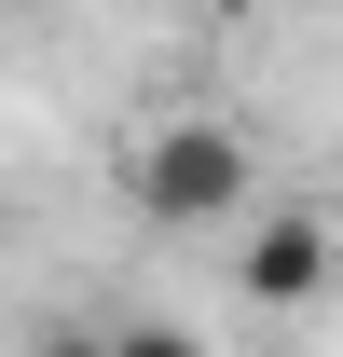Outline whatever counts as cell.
<instances>
[{"instance_id":"cell-1","label":"cell","mask_w":343,"mask_h":357,"mask_svg":"<svg viewBox=\"0 0 343 357\" xmlns=\"http://www.w3.org/2000/svg\"><path fill=\"white\" fill-rule=\"evenodd\" d=\"M124 192H137V220H151V234H247V220H261V151H247V124L178 110V124L137 137Z\"/></svg>"},{"instance_id":"cell-2","label":"cell","mask_w":343,"mask_h":357,"mask_svg":"<svg viewBox=\"0 0 343 357\" xmlns=\"http://www.w3.org/2000/svg\"><path fill=\"white\" fill-rule=\"evenodd\" d=\"M234 289H247L261 316H316L343 289V220L330 206H261V220L234 234Z\"/></svg>"},{"instance_id":"cell-3","label":"cell","mask_w":343,"mask_h":357,"mask_svg":"<svg viewBox=\"0 0 343 357\" xmlns=\"http://www.w3.org/2000/svg\"><path fill=\"white\" fill-rule=\"evenodd\" d=\"M110 357H220L192 316H110Z\"/></svg>"},{"instance_id":"cell-4","label":"cell","mask_w":343,"mask_h":357,"mask_svg":"<svg viewBox=\"0 0 343 357\" xmlns=\"http://www.w3.org/2000/svg\"><path fill=\"white\" fill-rule=\"evenodd\" d=\"M28 357H110V330H42Z\"/></svg>"}]
</instances>
